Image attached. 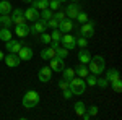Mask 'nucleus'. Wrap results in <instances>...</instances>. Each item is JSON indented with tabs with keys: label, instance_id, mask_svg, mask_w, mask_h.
Here are the masks:
<instances>
[{
	"label": "nucleus",
	"instance_id": "nucleus-1",
	"mask_svg": "<svg viewBox=\"0 0 122 120\" xmlns=\"http://www.w3.org/2000/svg\"><path fill=\"white\" fill-rule=\"evenodd\" d=\"M88 70H90V73L91 75H101L104 72V68H106V62H104V58L101 55H96V57H91V60L88 62Z\"/></svg>",
	"mask_w": 122,
	"mask_h": 120
},
{
	"label": "nucleus",
	"instance_id": "nucleus-2",
	"mask_svg": "<svg viewBox=\"0 0 122 120\" xmlns=\"http://www.w3.org/2000/svg\"><path fill=\"white\" fill-rule=\"evenodd\" d=\"M68 88H70V91L73 92V94H83L85 89H86V83H85L83 78L73 76V78L68 81Z\"/></svg>",
	"mask_w": 122,
	"mask_h": 120
},
{
	"label": "nucleus",
	"instance_id": "nucleus-3",
	"mask_svg": "<svg viewBox=\"0 0 122 120\" xmlns=\"http://www.w3.org/2000/svg\"><path fill=\"white\" fill-rule=\"evenodd\" d=\"M23 106L26 107V109H33V107H36L39 104V94L36 91H28L25 96H23Z\"/></svg>",
	"mask_w": 122,
	"mask_h": 120
},
{
	"label": "nucleus",
	"instance_id": "nucleus-4",
	"mask_svg": "<svg viewBox=\"0 0 122 120\" xmlns=\"http://www.w3.org/2000/svg\"><path fill=\"white\" fill-rule=\"evenodd\" d=\"M60 44L65 47L67 50H73L76 47V37L72 36L70 33H64L62 34V39H60Z\"/></svg>",
	"mask_w": 122,
	"mask_h": 120
},
{
	"label": "nucleus",
	"instance_id": "nucleus-5",
	"mask_svg": "<svg viewBox=\"0 0 122 120\" xmlns=\"http://www.w3.org/2000/svg\"><path fill=\"white\" fill-rule=\"evenodd\" d=\"M46 29H47L46 23H42L41 19H36V21H33V24L29 26V34L33 37H39V34L44 33Z\"/></svg>",
	"mask_w": 122,
	"mask_h": 120
},
{
	"label": "nucleus",
	"instance_id": "nucleus-6",
	"mask_svg": "<svg viewBox=\"0 0 122 120\" xmlns=\"http://www.w3.org/2000/svg\"><path fill=\"white\" fill-rule=\"evenodd\" d=\"M94 34V21H86V23H83L81 24V28L78 29V36H83V37H91Z\"/></svg>",
	"mask_w": 122,
	"mask_h": 120
},
{
	"label": "nucleus",
	"instance_id": "nucleus-7",
	"mask_svg": "<svg viewBox=\"0 0 122 120\" xmlns=\"http://www.w3.org/2000/svg\"><path fill=\"white\" fill-rule=\"evenodd\" d=\"M81 11V5H78L76 2H72L70 5H67V8H65V15H67V18H70V19H75L76 18V15Z\"/></svg>",
	"mask_w": 122,
	"mask_h": 120
},
{
	"label": "nucleus",
	"instance_id": "nucleus-8",
	"mask_svg": "<svg viewBox=\"0 0 122 120\" xmlns=\"http://www.w3.org/2000/svg\"><path fill=\"white\" fill-rule=\"evenodd\" d=\"M33 55H34V52H33V49L29 46H21V49L18 50V57L21 58V60H31L33 58Z\"/></svg>",
	"mask_w": 122,
	"mask_h": 120
},
{
	"label": "nucleus",
	"instance_id": "nucleus-9",
	"mask_svg": "<svg viewBox=\"0 0 122 120\" xmlns=\"http://www.w3.org/2000/svg\"><path fill=\"white\" fill-rule=\"evenodd\" d=\"M23 15H25L26 21H36V19H39V10H36L34 7H29V8L23 10Z\"/></svg>",
	"mask_w": 122,
	"mask_h": 120
},
{
	"label": "nucleus",
	"instance_id": "nucleus-10",
	"mask_svg": "<svg viewBox=\"0 0 122 120\" xmlns=\"http://www.w3.org/2000/svg\"><path fill=\"white\" fill-rule=\"evenodd\" d=\"M73 26H75V24H73V19L65 18L64 21L59 23V28H57V29L64 34V33H70V31H73Z\"/></svg>",
	"mask_w": 122,
	"mask_h": 120
},
{
	"label": "nucleus",
	"instance_id": "nucleus-11",
	"mask_svg": "<svg viewBox=\"0 0 122 120\" xmlns=\"http://www.w3.org/2000/svg\"><path fill=\"white\" fill-rule=\"evenodd\" d=\"M3 60H5V63L8 65V67H18L20 62H21V58L18 57V54H11V52H8L7 55L3 57Z\"/></svg>",
	"mask_w": 122,
	"mask_h": 120
},
{
	"label": "nucleus",
	"instance_id": "nucleus-12",
	"mask_svg": "<svg viewBox=\"0 0 122 120\" xmlns=\"http://www.w3.org/2000/svg\"><path fill=\"white\" fill-rule=\"evenodd\" d=\"M38 78H39V81H42V83L51 81V78H52V70H51L49 67H42V68L39 70V73H38Z\"/></svg>",
	"mask_w": 122,
	"mask_h": 120
},
{
	"label": "nucleus",
	"instance_id": "nucleus-13",
	"mask_svg": "<svg viewBox=\"0 0 122 120\" xmlns=\"http://www.w3.org/2000/svg\"><path fill=\"white\" fill-rule=\"evenodd\" d=\"M51 62V65H49V68L52 70V72H62L64 68H65V65H64V60H60V58H57V57H54V58H51L49 60Z\"/></svg>",
	"mask_w": 122,
	"mask_h": 120
},
{
	"label": "nucleus",
	"instance_id": "nucleus-14",
	"mask_svg": "<svg viewBox=\"0 0 122 120\" xmlns=\"http://www.w3.org/2000/svg\"><path fill=\"white\" fill-rule=\"evenodd\" d=\"M21 44L23 42H18V41H13V39H10L5 42V47H7V50L11 52V54H18V50L21 49Z\"/></svg>",
	"mask_w": 122,
	"mask_h": 120
},
{
	"label": "nucleus",
	"instance_id": "nucleus-15",
	"mask_svg": "<svg viewBox=\"0 0 122 120\" xmlns=\"http://www.w3.org/2000/svg\"><path fill=\"white\" fill-rule=\"evenodd\" d=\"M15 33H16V36L18 37H26L29 34V26L25 23V24H15Z\"/></svg>",
	"mask_w": 122,
	"mask_h": 120
},
{
	"label": "nucleus",
	"instance_id": "nucleus-16",
	"mask_svg": "<svg viewBox=\"0 0 122 120\" xmlns=\"http://www.w3.org/2000/svg\"><path fill=\"white\" fill-rule=\"evenodd\" d=\"M11 3H10V0H0V15H10L11 13Z\"/></svg>",
	"mask_w": 122,
	"mask_h": 120
},
{
	"label": "nucleus",
	"instance_id": "nucleus-17",
	"mask_svg": "<svg viewBox=\"0 0 122 120\" xmlns=\"http://www.w3.org/2000/svg\"><path fill=\"white\" fill-rule=\"evenodd\" d=\"M106 80H107L109 83H112V81H116V80H121V73H119V70H116V68L107 70V72H106Z\"/></svg>",
	"mask_w": 122,
	"mask_h": 120
},
{
	"label": "nucleus",
	"instance_id": "nucleus-18",
	"mask_svg": "<svg viewBox=\"0 0 122 120\" xmlns=\"http://www.w3.org/2000/svg\"><path fill=\"white\" fill-rule=\"evenodd\" d=\"M56 57V49H52V47L49 46L46 49H42V52H41V58H44V60H51V58H54Z\"/></svg>",
	"mask_w": 122,
	"mask_h": 120
},
{
	"label": "nucleus",
	"instance_id": "nucleus-19",
	"mask_svg": "<svg viewBox=\"0 0 122 120\" xmlns=\"http://www.w3.org/2000/svg\"><path fill=\"white\" fill-rule=\"evenodd\" d=\"M78 60H80V63H85V65L91 60V54L88 52V49H81L78 52Z\"/></svg>",
	"mask_w": 122,
	"mask_h": 120
},
{
	"label": "nucleus",
	"instance_id": "nucleus-20",
	"mask_svg": "<svg viewBox=\"0 0 122 120\" xmlns=\"http://www.w3.org/2000/svg\"><path fill=\"white\" fill-rule=\"evenodd\" d=\"M13 19L10 15H0V28H11Z\"/></svg>",
	"mask_w": 122,
	"mask_h": 120
},
{
	"label": "nucleus",
	"instance_id": "nucleus-21",
	"mask_svg": "<svg viewBox=\"0 0 122 120\" xmlns=\"http://www.w3.org/2000/svg\"><path fill=\"white\" fill-rule=\"evenodd\" d=\"M75 73L78 75L80 78H83V80H85V78L90 75V70H88V67H86L85 63H80V65H78V67L75 68Z\"/></svg>",
	"mask_w": 122,
	"mask_h": 120
},
{
	"label": "nucleus",
	"instance_id": "nucleus-22",
	"mask_svg": "<svg viewBox=\"0 0 122 120\" xmlns=\"http://www.w3.org/2000/svg\"><path fill=\"white\" fill-rule=\"evenodd\" d=\"M31 3H33L31 7H34L36 10H46V8H49V0H33Z\"/></svg>",
	"mask_w": 122,
	"mask_h": 120
},
{
	"label": "nucleus",
	"instance_id": "nucleus-23",
	"mask_svg": "<svg viewBox=\"0 0 122 120\" xmlns=\"http://www.w3.org/2000/svg\"><path fill=\"white\" fill-rule=\"evenodd\" d=\"M67 55H68V50H67L64 46H59L56 49V57L57 58H60V60H65Z\"/></svg>",
	"mask_w": 122,
	"mask_h": 120
},
{
	"label": "nucleus",
	"instance_id": "nucleus-24",
	"mask_svg": "<svg viewBox=\"0 0 122 120\" xmlns=\"http://www.w3.org/2000/svg\"><path fill=\"white\" fill-rule=\"evenodd\" d=\"M10 39H11V31H10V28H0V41L7 42Z\"/></svg>",
	"mask_w": 122,
	"mask_h": 120
},
{
	"label": "nucleus",
	"instance_id": "nucleus-25",
	"mask_svg": "<svg viewBox=\"0 0 122 120\" xmlns=\"http://www.w3.org/2000/svg\"><path fill=\"white\" fill-rule=\"evenodd\" d=\"M52 16H54V11H52V10H49V8H46V10H42V13L39 15V19H41L42 23H46V21H49Z\"/></svg>",
	"mask_w": 122,
	"mask_h": 120
},
{
	"label": "nucleus",
	"instance_id": "nucleus-26",
	"mask_svg": "<svg viewBox=\"0 0 122 120\" xmlns=\"http://www.w3.org/2000/svg\"><path fill=\"white\" fill-rule=\"evenodd\" d=\"M75 75H76L75 73V68H64V70H62V78L67 80V81H70Z\"/></svg>",
	"mask_w": 122,
	"mask_h": 120
},
{
	"label": "nucleus",
	"instance_id": "nucleus-27",
	"mask_svg": "<svg viewBox=\"0 0 122 120\" xmlns=\"http://www.w3.org/2000/svg\"><path fill=\"white\" fill-rule=\"evenodd\" d=\"M52 18H54V19H57L59 23H60V21H64V19L67 18L65 10H64V8H59L57 11H54V16H52Z\"/></svg>",
	"mask_w": 122,
	"mask_h": 120
},
{
	"label": "nucleus",
	"instance_id": "nucleus-28",
	"mask_svg": "<svg viewBox=\"0 0 122 120\" xmlns=\"http://www.w3.org/2000/svg\"><path fill=\"white\" fill-rule=\"evenodd\" d=\"M86 112V107H85V104L81 101H78L75 104V114L78 115V117H81V114H85Z\"/></svg>",
	"mask_w": 122,
	"mask_h": 120
},
{
	"label": "nucleus",
	"instance_id": "nucleus-29",
	"mask_svg": "<svg viewBox=\"0 0 122 120\" xmlns=\"http://www.w3.org/2000/svg\"><path fill=\"white\" fill-rule=\"evenodd\" d=\"M38 39L41 41V42H42V44H51V42H52V39H51V34H49V33H46V31H44V33H41Z\"/></svg>",
	"mask_w": 122,
	"mask_h": 120
},
{
	"label": "nucleus",
	"instance_id": "nucleus-30",
	"mask_svg": "<svg viewBox=\"0 0 122 120\" xmlns=\"http://www.w3.org/2000/svg\"><path fill=\"white\" fill-rule=\"evenodd\" d=\"M51 39H52V42H60V39H62V33H60L59 29H54V31L51 33Z\"/></svg>",
	"mask_w": 122,
	"mask_h": 120
},
{
	"label": "nucleus",
	"instance_id": "nucleus-31",
	"mask_svg": "<svg viewBox=\"0 0 122 120\" xmlns=\"http://www.w3.org/2000/svg\"><path fill=\"white\" fill-rule=\"evenodd\" d=\"M76 46L80 47V49H86V46H88V41H86V37L78 36V37H76Z\"/></svg>",
	"mask_w": 122,
	"mask_h": 120
},
{
	"label": "nucleus",
	"instance_id": "nucleus-32",
	"mask_svg": "<svg viewBox=\"0 0 122 120\" xmlns=\"http://www.w3.org/2000/svg\"><path fill=\"white\" fill-rule=\"evenodd\" d=\"M76 21H78V23H81V24H83V23H86V21H88V15H86V13H85V11H80V13H78V15H76Z\"/></svg>",
	"mask_w": 122,
	"mask_h": 120
},
{
	"label": "nucleus",
	"instance_id": "nucleus-33",
	"mask_svg": "<svg viewBox=\"0 0 122 120\" xmlns=\"http://www.w3.org/2000/svg\"><path fill=\"white\" fill-rule=\"evenodd\" d=\"M59 8H60V2H59V0H49V10L57 11Z\"/></svg>",
	"mask_w": 122,
	"mask_h": 120
},
{
	"label": "nucleus",
	"instance_id": "nucleus-34",
	"mask_svg": "<svg viewBox=\"0 0 122 120\" xmlns=\"http://www.w3.org/2000/svg\"><path fill=\"white\" fill-rule=\"evenodd\" d=\"M13 19V24H25L26 19H25V15H20V16H11Z\"/></svg>",
	"mask_w": 122,
	"mask_h": 120
},
{
	"label": "nucleus",
	"instance_id": "nucleus-35",
	"mask_svg": "<svg viewBox=\"0 0 122 120\" xmlns=\"http://www.w3.org/2000/svg\"><path fill=\"white\" fill-rule=\"evenodd\" d=\"M96 78H98V76H96V75H88V76H86V84H88V86H96Z\"/></svg>",
	"mask_w": 122,
	"mask_h": 120
},
{
	"label": "nucleus",
	"instance_id": "nucleus-36",
	"mask_svg": "<svg viewBox=\"0 0 122 120\" xmlns=\"http://www.w3.org/2000/svg\"><path fill=\"white\" fill-rule=\"evenodd\" d=\"M46 26H47V28H51V29H57V28H59V21L54 19V18H51L49 21H46Z\"/></svg>",
	"mask_w": 122,
	"mask_h": 120
},
{
	"label": "nucleus",
	"instance_id": "nucleus-37",
	"mask_svg": "<svg viewBox=\"0 0 122 120\" xmlns=\"http://www.w3.org/2000/svg\"><path fill=\"white\" fill-rule=\"evenodd\" d=\"M96 84L99 86V88H107V84H109V81L106 80V78H96Z\"/></svg>",
	"mask_w": 122,
	"mask_h": 120
},
{
	"label": "nucleus",
	"instance_id": "nucleus-38",
	"mask_svg": "<svg viewBox=\"0 0 122 120\" xmlns=\"http://www.w3.org/2000/svg\"><path fill=\"white\" fill-rule=\"evenodd\" d=\"M112 89L116 92H121V89H122V81L121 80H116V81H112Z\"/></svg>",
	"mask_w": 122,
	"mask_h": 120
},
{
	"label": "nucleus",
	"instance_id": "nucleus-39",
	"mask_svg": "<svg viewBox=\"0 0 122 120\" xmlns=\"http://www.w3.org/2000/svg\"><path fill=\"white\" fill-rule=\"evenodd\" d=\"M59 88H60L62 91H64V89H67V88H68V81L62 78V81H59Z\"/></svg>",
	"mask_w": 122,
	"mask_h": 120
},
{
	"label": "nucleus",
	"instance_id": "nucleus-40",
	"mask_svg": "<svg viewBox=\"0 0 122 120\" xmlns=\"http://www.w3.org/2000/svg\"><path fill=\"white\" fill-rule=\"evenodd\" d=\"M98 110H99V109H98V107H96V106H91V107H90V109H88V114H90V115H91V117H94V115H96V114H98Z\"/></svg>",
	"mask_w": 122,
	"mask_h": 120
},
{
	"label": "nucleus",
	"instance_id": "nucleus-41",
	"mask_svg": "<svg viewBox=\"0 0 122 120\" xmlns=\"http://www.w3.org/2000/svg\"><path fill=\"white\" fill-rule=\"evenodd\" d=\"M72 96H73V92L70 91V88H67V89H64V97H65V99H70Z\"/></svg>",
	"mask_w": 122,
	"mask_h": 120
},
{
	"label": "nucleus",
	"instance_id": "nucleus-42",
	"mask_svg": "<svg viewBox=\"0 0 122 120\" xmlns=\"http://www.w3.org/2000/svg\"><path fill=\"white\" fill-rule=\"evenodd\" d=\"M3 57H5V54H3V52L0 50V60H3Z\"/></svg>",
	"mask_w": 122,
	"mask_h": 120
},
{
	"label": "nucleus",
	"instance_id": "nucleus-43",
	"mask_svg": "<svg viewBox=\"0 0 122 120\" xmlns=\"http://www.w3.org/2000/svg\"><path fill=\"white\" fill-rule=\"evenodd\" d=\"M59 2H60V3H65V2H68V0H59Z\"/></svg>",
	"mask_w": 122,
	"mask_h": 120
},
{
	"label": "nucleus",
	"instance_id": "nucleus-44",
	"mask_svg": "<svg viewBox=\"0 0 122 120\" xmlns=\"http://www.w3.org/2000/svg\"><path fill=\"white\" fill-rule=\"evenodd\" d=\"M23 2H26V3H31V2H33V0H23Z\"/></svg>",
	"mask_w": 122,
	"mask_h": 120
},
{
	"label": "nucleus",
	"instance_id": "nucleus-45",
	"mask_svg": "<svg viewBox=\"0 0 122 120\" xmlns=\"http://www.w3.org/2000/svg\"><path fill=\"white\" fill-rule=\"evenodd\" d=\"M72 2H78V0H72Z\"/></svg>",
	"mask_w": 122,
	"mask_h": 120
}]
</instances>
